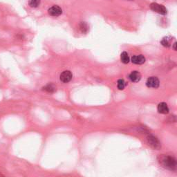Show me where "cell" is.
I'll return each mask as SVG.
<instances>
[{
	"label": "cell",
	"mask_w": 177,
	"mask_h": 177,
	"mask_svg": "<svg viewBox=\"0 0 177 177\" xmlns=\"http://www.w3.org/2000/svg\"><path fill=\"white\" fill-rule=\"evenodd\" d=\"M161 44H162V45H163V46L168 47V46H170V43L169 40H168V38H163V40H162Z\"/></svg>",
	"instance_id": "14"
},
{
	"label": "cell",
	"mask_w": 177,
	"mask_h": 177,
	"mask_svg": "<svg viewBox=\"0 0 177 177\" xmlns=\"http://www.w3.org/2000/svg\"><path fill=\"white\" fill-rule=\"evenodd\" d=\"M158 112L160 114H167L169 113V108L168 107V104L166 102H161L158 105Z\"/></svg>",
	"instance_id": "9"
},
{
	"label": "cell",
	"mask_w": 177,
	"mask_h": 177,
	"mask_svg": "<svg viewBox=\"0 0 177 177\" xmlns=\"http://www.w3.org/2000/svg\"><path fill=\"white\" fill-rule=\"evenodd\" d=\"M131 62L136 65H142L145 62V58L143 55H134L131 58Z\"/></svg>",
	"instance_id": "8"
},
{
	"label": "cell",
	"mask_w": 177,
	"mask_h": 177,
	"mask_svg": "<svg viewBox=\"0 0 177 177\" xmlns=\"http://www.w3.org/2000/svg\"><path fill=\"white\" fill-rule=\"evenodd\" d=\"M126 82L122 79H120V80H118L117 82V87L118 89H120V90H122V89H125V87H126Z\"/></svg>",
	"instance_id": "12"
},
{
	"label": "cell",
	"mask_w": 177,
	"mask_h": 177,
	"mask_svg": "<svg viewBox=\"0 0 177 177\" xmlns=\"http://www.w3.org/2000/svg\"><path fill=\"white\" fill-rule=\"evenodd\" d=\"M161 163L163 166L167 169L174 170L176 168V161L175 158L171 156H164L161 159Z\"/></svg>",
	"instance_id": "1"
},
{
	"label": "cell",
	"mask_w": 177,
	"mask_h": 177,
	"mask_svg": "<svg viewBox=\"0 0 177 177\" xmlns=\"http://www.w3.org/2000/svg\"><path fill=\"white\" fill-rule=\"evenodd\" d=\"M147 141L149 145H150L151 147H153L154 149H159L161 147V144H160L159 141L156 139V138H155L153 136H149L147 137Z\"/></svg>",
	"instance_id": "5"
},
{
	"label": "cell",
	"mask_w": 177,
	"mask_h": 177,
	"mask_svg": "<svg viewBox=\"0 0 177 177\" xmlns=\"http://www.w3.org/2000/svg\"><path fill=\"white\" fill-rule=\"evenodd\" d=\"M40 0H29V5L32 8H36L40 5Z\"/></svg>",
	"instance_id": "13"
},
{
	"label": "cell",
	"mask_w": 177,
	"mask_h": 177,
	"mask_svg": "<svg viewBox=\"0 0 177 177\" xmlns=\"http://www.w3.org/2000/svg\"><path fill=\"white\" fill-rule=\"evenodd\" d=\"M129 79L131 82H138L141 80V73H139V71H132L129 75Z\"/></svg>",
	"instance_id": "7"
},
{
	"label": "cell",
	"mask_w": 177,
	"mask_h": 177,
	"mask_svg": "<svg viewBox=\"0 0 177 177\" xmlns=\"http://www.w3.org/2000/svg\"><path fill=\"white\" fill-rule=\"evenodd\" d=\"M150 8L152 11L161 15H166L167 13V9L163 5H160L157 3H152L150 5Z\"/></svg>",
	"instance_id": "3"
},
{
	"label": "cell",
	"mask_w": 177,
	"mask_h": 177,
	"mask_svg": "<svg viewBox=\"0 0 177 177\" xmlns=\"http://www.w3.org/2000/svg\"><path fill=\"white\" fill-rule=\"evenodd\" d=\"M43 89L48 93H53L56 91V87L53 84H48L44 87H43Z\"/></svg>",
	"instance_id": "10"
},
{
	"label": "cell",
	"mask_w": 177,
	"mask_h": 177,
	"mask_svg": "<svg viewBox=\"0 0 177 177\" xmlns=\"http://www.w3.org/2000/svg\"><path fill=\"white\" fill-rule=\"evenodd\" d=\"M120 60L121 62L124 64H128L129 62V57L127 52L124 51L121 53L120 55Z\"/></svg>",
	"instance_id": "11"
},
{
	"label": "cell",
	"mask_w": 177,
	"mask_h": 177,
	"mask_svg": "<svg viewBox=\"0 0 177 177\" xmlns=\"http://www.w3.org/2000/svg\"><path fill=\"white\" fill-rule=\"evenodd\" d=\"M80 27L81 31H82V32H86V31H87V25H86L85 23H82V24H81Z\"/></svg>",
	"instance_id": "15"
},
{
	"label": "cell",
	"mask_w": 177,
	"mask_h": 177,
	"mask_svg": "<svg viewBox=\"0 0 177 177\" xmlns=\"http://www.w3.org/2000/svg\"><path fill=\"white\" fill-rule=\"evenodd\" d=\"M159 80L156 77H150L147 80L146 85L149 88L156 89L159 87Z\"/></svg>",
	"instance_id": "2"
},
{
	"label": "cell",
	"mask_w": 177,
	"mask_h": 177,
	"mask_svg": "<svg viewBox=\"0 0 177 177\" xmlns=\"http://www.w3.org/2000/svg\"><path fill=\"white\" fill-rule=\"evenodd\" d=\"M173 48H174V50H176V42H175L174 44Z\"/></svg>",
	"instance_id": "16"
},
{
	"label": "cell",
	"mask_w": 177,
	"mask_h": 177,
	"mask_svg": "<svg viewBox=\"0 0 177 177\" xmlns=\"http://www.w3.org/2000/svg\"><path fill=\"white\" fill-rule=\"evenodd\" d=\"M72 77H73V75L70 71H65L60 74V79L64 83H67V82H70L72 79Z\"/></svg>",
	"instance_id": "4"
},
{
	"label": "cell",
	"mask_w": 177,
	"mask_h": 177,
	"mask_svg": "<svg viewBox=\"0 0 177 177\" xmlns=\"http://www.w3.org/2000/svg\"><path fill=\"white\" fill-rule=\"evenodd\" d=\"M48 13L51 16H59L62 14V8L58 6H53L48 9Z\"/></svg>",
	"instance_id": "6"
}]
</instances>
